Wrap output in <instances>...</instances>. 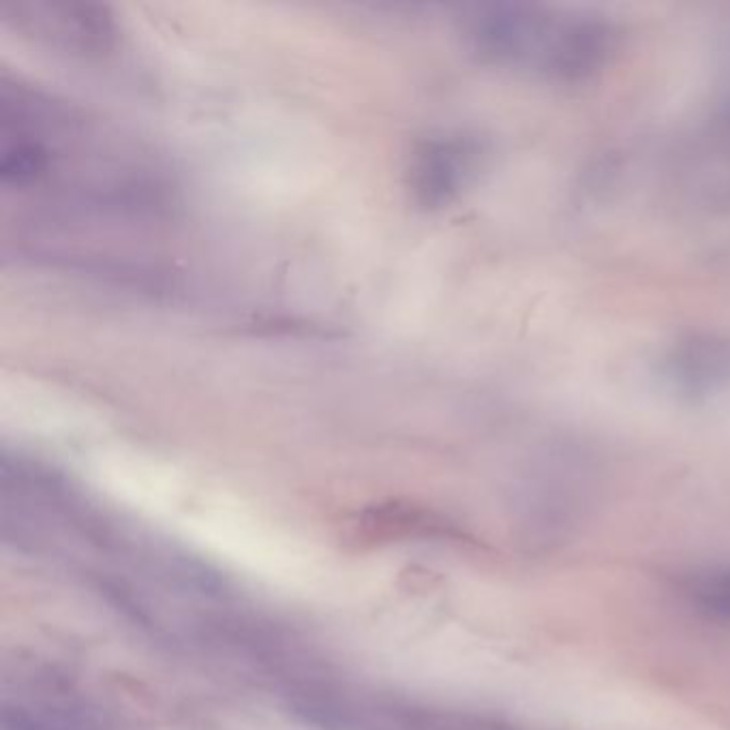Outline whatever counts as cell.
Listing matches in <instances>:
<instances>
[{
  "mask_svg": "<svg viewBox=\"0 0 730 730\" xmlns=\"http://www.w3.org/2000/svg\"><path fill=\"white\" fill-rule=\"evenodd\" d=\"M692 593L696 604L707 608L709 613L730 617V570L705 576L694 585Z\"/></svg>",
  "mask_w": 730,
  "mask_h": 730,
  "instance_id": "6da1fadb",
  "label": "cell"
}]
</instances>
